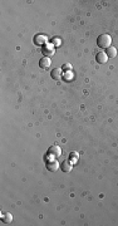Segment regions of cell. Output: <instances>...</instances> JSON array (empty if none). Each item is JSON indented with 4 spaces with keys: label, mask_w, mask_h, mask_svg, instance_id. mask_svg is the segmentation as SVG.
<instances>
[{
    "label": "cell",
    "mask_w": 118,
    "mask_h": 226,
    "mask_svg": "<svg viewBox=\"0 0 118 226\" xmlns=\"http://www.w3.org/2000/svg\"><path fill=\"white\" fill-rule=\"evenodd\" d=\"M97 44H98V47L102 48V49L109 48L111 44H112V38H111V35H108V34H101V35L97 38Z\"/></svg>",
    "instance_id": "cell-1"
},
{
    "label": "cell",
    "mask_w": 118,
    "mask_h": 226,
    "mask_svg": "<svg viewBox=\"0 0 118 226\" xmlns=\"http://www.w3.org/2000/svg\"><path fill=\"white\" fill-rule=\"evenodd\" d=\"M47 153L52 158H58V157L62 156V148L59 147V146H52V147L48 148V152Z\"/></svg>",
    "instance_id": "cell-2"
},
{
    "label": "cell",
    "mask_w": 118,
    "mask_h": 226,
    "mask_svg": "<svg viewBox=\"0 0 118 226\" xmlns=\"http://www.w3.org/2000/svg\"><path fill=\"white\" fill-rule=\"evenodd\" d=\"M47 43H48V38H47V35H44V34H37L35 37H34V44L35 45H47Z\"/></svg>",
    "instance_id": "cell-3"
},
{
    "label": "cell",
    "mask_w": 118,
    "mask_h": 226,
    "mask_svg": "<svg viewBox=\"0 0 118 226\" xmlns=\"http://www.w3.org/2000/svg\"><path fill=\"white\" fill-rule=\"evenodd\" d=\"M50 64H52V62H50L49 57H43V58L39 59V67L42 69H48L50 67Z\"/></svg>",
    "instance_id": "cell-4"
},
{
    "label": "cell",
    "mask_w": 118,
    "mask_h": 226,
    "mask_svg": "<svg viewBox=\"0 0 118 226\" xmlns=\"http://www.w3.org/2000/svg\"><path fill=\"white\" fill-rule=\"evenodd\" d=\"M42 53L44 54V57H52L54 54V45L53 44H47L43 47Z\"/></svg>",
    "instance_id": "cell-5"
},
{
    "label": "cell",
    "mask_w": 118,
    "mask_h": 226,
    "mask_svg": "<svg viewBox=\"0 0 118 226\" xmlns=\"http://www.w3.org/2000/svg\"><path fill=\"white\" fill-rule=\"evenodd\" d=\"M61 168H62L63 172H70L72 168H73V164L70 162V161L66 159V161H63V162L61 164Z\"/></svg>",
    "instance_id": "cell-6"
},
{
    "label": "cell",
    "mask_w": 118,
    "mask_h": 226,
    "mask_svg": "<svg viewBox=\"0 0 118 226\" xmlns=\"http://www.w3.org/2000/svg\"><path fill=\"white\" fill-rule=\"evenodd\" d=\"M96 60H97V63H99V64H104V63H107L108 57H107L106 52H98V54L96 55Z\"/></svg>",
    "instance_id": "cell-7"
},
{
    "label": "cell",
    "mask_w": 118,
    "mask_h": 226,
    "mask_svg": "<svg viewBox=\"0 0 118 226\" xmlns=\"http://www.w3.org/2000/svg\"><path fill=\"white\" fill-rule=\"evenodd\" d=\"M58 167H59V164L57 162V161H48L47 162V168H48V171H50V172H55V171H58Z\"/></svg>",
    "instance_id": "cell-8"
},
{
    "label": "cell",
    "mask_w": 118,
    "mask_h": 226,
    "mask_svg": "<svg viewBox=\"0 0 118 226\" xmlns=\"http://www.w3.org/2000/svg\"><path fill=\"white\" fill-rule=\"evenodd\" d=\"M50 76L54 81H59L62 78V69L61 68H54L52 72H50Z\"/></svg>",
    "instance_id": "cell-9"
},
{
    "label": "cell",
    "mask_w": 118,
    "mask_h": 226,
    "mask_svg": "<svg viewBox=\"0 0 118 226\" xmlns=\"http://www.w3.org/2000/svg\"><path fill=\"white\" fill-rule=\"evenodd\" d=\"M106 54H107V57L108 58H114L116 55H117V49L114 48V47H109V48H107L106 49Z\"/></svg>",
    "instance_id": "cell-10"
},
{
    "label": "cell",
    "mask_w": 118,
    "mask_h": 226,
    "mask_svg": "<svg viewBox=\"0 0 118 226\" xmlns=\"http://www.w3.org/2000/svg\"><path fill=\"white\" fill-rule=\"evenodd\" d=\"M3 221H4V222H7V224H10V222L13 221V216H11V214H9V212H8V214H5V215H4V217H3Z\"/></svg>",
    "instance_id": "cell-11"
},
{
    "label": "cell",
    "mask_w": 118,
    "mask_h": 226,
    "mask_svg": "<svg viewBox=\"0 0 118 226\" xmlns=\"http://www.w3.org/2000/svg\"><path fill=\"white\" fill-rule=\"evenodd\" d=\"M52 44H53L54 47H59V45L62 44V40L59 39V38H54V39L52 40Z\"/></svg>",
    "instance_id": "cell-12"
},
{
    "label": "cell",
    "mask_w": 118,
    "mask_h": 226,
    "mask_svg": "<svg viewBox=\"0 0 118 226\" xmlns=\"http://www.w3.org/2000/svg\"><path fill=\"white\" fill-rule=\"evenodd\" d=\"M72 78H73V76H72V72H70V71H69V72H67V73H66V79L68 81V79H72Z\"/></svg>",
    "instance_id": "cell-13"
},
{
    "label": "cell",
    "mask_w": 118,
    "mask_h": 226,
    "mask_svg": "<svg viewBox=\"0 0 118 226\" xmlns=\"http://www.w3.org/2000/svg\"><path fill=\"white\" fill-rule=\"evenodd\" d=\"M63 69H66V71H70V69H72V66H70V64H64V66H63Z\"/></svg>",
    "instance_id": "cell-14"
},
{
    "label": "cell",
    "mask_w": 118,
    "mask_h": 226,
    "mask_svg": "<svg viewBox=\"0 0 118 226\" xmlns=\"http://www.w3.org/2000/svg\"><path fill=\"white\" fill-rule=\"evenodd\" d=\"M70 158H72V159H75V158H78V153H77V152H72V155H70Z\"/></svg>",
    "instance_id": "cell-15"
}]
</instances>
